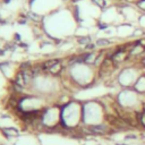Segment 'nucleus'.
Instances as JSON below:
<instances>
[{
    "label": "nucleus",
    "mask_w": 145,
    "mask_h": 145,
    "mask_svg": "<svg viewBox=\"0 0 145 145\" xmlns=\"http://www.w3.org/2000/svg\"><path fill=\"white\" fill-rule=\"evenodd\" d=\"M60 63L59 59H51V60H46V61H44V63H41V67H42V70H48L49 72V69L51 68V67H53L56 63Z\"/></svg>",
    "instance_id": "f257e3e1"
},
{
    "label": "nucleus",
    "mask_w": 145,
    "mask_h": 145,
    "mask_svg": "<svg viewBox=\"0 0 145 145\" xmlns=\"http://www.w3.org/2000/svg\"><path fill=\"white\" fill-rule=\"evenodd\" d=\"M78 42L81 43V44H89L90 37H81V39H78Z\"/></svg>",
    "instance_id": "f03ea898"
},
{
    "label": "nucleus",
    "mask_w": 145,
    "mask_h": 145,
    "mask_svg": "<svg viewBox=\"0 0 145 145\" xmlns=\"http://www.w3.org/2000/svg\"><path fill=\"white\" fill-rule=\"evenodd\" d=\"M109 41L108 40H103V39H101V40H99L98 41V45H107V44H109Z\"/></svg>",
    "instance_id": "7ed1b4c3"
},
{
    "label": "nucleus",
    "mask_w": 145,
    "mask_h": 145,
    "mask_svg": "<svg viewBox=\"0 0 145 145\" xmlns=\"http://www.w3.org/2000/svg\"><path fill=\"white\" fill-rule=\"evenodd\" d=\"M139 122H141V124H142V125L145 127V112L139 116Z\"/></svg>",
    "instance_id": "20e7f679"
},
{
    "label": "nucleus",
    "mask_w": 145,
    "mask_h": 145,
    "mask_svg": "<svg viewBox=\"0 0 145 145\" xmlns=\"http://www.w3.org/2000/svg\"><path fill=\"white\" fill-rule=\"evenodd\" d=\"M28 15H30V18L32 20H34V22H36V20H39V16H37V15H35V14H32V13H30L28 14Z\"/></svg>",
    "instance_id": "39448f33"
},
{
    "label": "nucleus",
    "mask_w": 145,
    "mask_h": 145,
    "mask_svg": "<svg viewBox=\"0 0 145 145\" xmlns=\"http://www.w3.org/2000/svg\"><path fill=\"white\" fill-rule=\"evenodd\" d=\"M93 2H95V3H98V5H99V6H104V2H103L102 0H93Z\"/></svg>",
    "instance_id": "423d86ee"
}]
</instances>
